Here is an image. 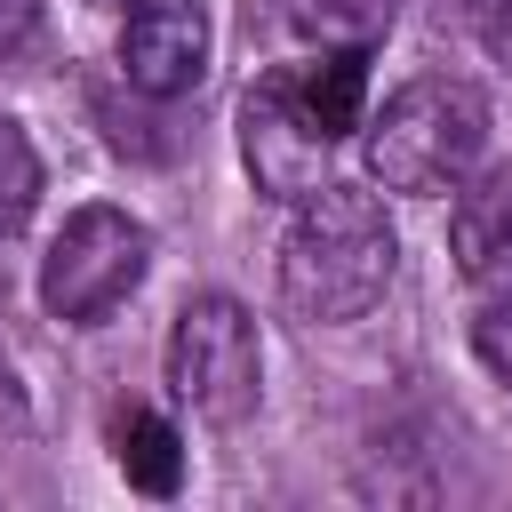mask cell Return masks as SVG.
Returning <instances> with one entry per match:
<instances>
[{"label": "cell", "instance_id": "cell-8", "mask_svg": "<svg viewBox=\"0 0 512 512\" xmlns=\"http://www.w3.org/2000/svg\"><path fill=\"white\" fill-rule=\"evenodd\" d=\"M112 464L144 496H176L184 488V440H176V424L152 416V408H136V400L112 408Z\"/></svg>", "mask_w": 512, "mask_h": 512}, {"label": "cell", "instance_id": "cell-9", "mask_svg": "<svg viewBox=\"0 0 512 512\" xmlns=\"http://www.w3.org/2000/svg\"><path fill=\"white\" fill-rule=\"evenodd\" d=\"M40 208V152L24 136V120L0 112V240L24 232V216Z\"/></svg>", "mask_w": 512, "mask_h": 512}, {"label": "cell", "instance_id": "cell-4", "mask_svg": "<svg viewBox=\"0 0 512 512\" xmlns=\"http://www.w3.org/2000/svg\"><path fill=\"white\" fill-rule=\"evenodd\" d=\"M168 392L200 416V424H240L264 392V344L240 296L200 288L184 296L176 328H168Z\"/></svg>", "mask_w": 512, "mask_h": 512}, {"label": "cell", "instance_id": "cell-12", "mask_svg": "<svg viewBox=\"0 0 512 512\" xmlns=\"http://www.w3.org/2000/svg\"><path fill=\"white\" fill-rule=\"evenodd\" d=\"M32 432V400H24V376H16V360L0 352V440H24Z\"/></svg>", "mask_w": 512, "mask_h": 512}, {"label": "cell", "instance_id": "cell-3", "mask_svg": "<svg viewBox=\"0 0 512 512\" xmlns=\"http://www.w3.org/2000/svg\"><path fill=\"white\" fill-rule=\"evenodd\" d=\"M144 272H152V224L112 200H88L64 216V232L40 256V304L64 328H96L144 288Z\"/></svg>", "mask_w": 512, "mask_h": 512}, {"label": "cell", "instance_id": "cell-11", "mask_svg": "<svg viewBox=\"0 0 512 512\" xmlns=\"http://www.w3.org/2000/svg\"><path fill=\"white\" fill-rule=\"evenodd\" d=\"M40 40V0H0V64Z\"/></svg>", "mask_w": 512, "mask_h": 512}, {"label": "cell", "instance_id": "cell-7", "mask_svg": "<svg viewBox=\"0 0 512 512\" xmlns=\"http://www.w3.org/2000/svg\"><path fill=\"white\" fill-rule=\"evenodd\" d=\"M448 256H456L464 288H480V296H504V288H512V160L456 184Z\"/></svg>", "mask_w": 512, "mask_h": 512}, {"label": "cell", "instance_id": "cell-2", "mask_svg": "<svg viewBox=\"0 0 512 512\" xmlns=\"http://www.w3.org/2000/svg\"><path fill=\"white\" fill-rule=\"evenodd\" d=\"M480 144H488V96L456 72H416L400 80L376 112H368V176L384 192H408V200H432V192H456L472 168H480Z\"/></svg>", "mask_w": 512, "mask_h": 512}, {"label": "cell", "instance_id": "cell-6", "mask_svg": "<svg viewBox=\"0 0 512 512\" xmlns=\"http://www.w3.org/2000/svg\"><path fill=\"white\" fill-rule=\"evenodd\" d=\"M208 72V8L200 0H128L120 16V80L152 104L192 96Z\"/></svg>", "mask_w": 512, "mask_h": 512}, {"label": "cell", "instance_id": "cell-5", "mask_svg": "<svg viewBox=\"0 0 512 512\" xmlns=\"http://www.w3.org/2000/svg\"><path fill=\"white\" fill-rule=\"evenodd\" d=\"M328 152H336V128L320 120L312 88H304V64H272L248 96H240V160H248V184L264 200H304L328 184Z\"/></svg>", "mask_w": 512, "mask_h": 512}, {"label": "cell", "instance_id": "cell-13", "mask_svg": "<svg viewBox=\"0 0 512 512\" xmlns=\"http://www.w3.org/2000/svg\"><path fill=\"white\" fill-rule=\"evenodd\" d=\"M488 48H496V64L512 72V0H496V16H488Z\"/></svg>", "mask_w": 512, "mask_h": 512}, {"label": "cell", "instance_id": "cell-10", "mask_svg": "<svg viewBox=\"0 0 512 512\" xmlns=\"http://www.w3.org/2000/svg\"><path fill=\"white\" fill-rule=\"evenodd\" d=\"M472 352H480V368L512 392V288H504V296H480V312H472Z\"/></svg>", "mask_w": 512, "mask_h": 512}, {"label": "cell", "instance_id": "cell-1", "mask_svg": "<svg viewBox=\"0 0 512 512\" xmlns=\"http://www.w3.org/2000/svg\"><path fill=\"white\" fill-rule=\"evenodd\" d=\"M400 272V232L368 184H320L296 200L280 240V304L304 328L360 320Z\"/></svg>", "mask_w": 512, "mask_h": 512}]
</instances>
